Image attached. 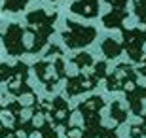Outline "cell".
Instances as JSON below:
<instances>
[{
    "instance_id": "6da1fadb",
    "label": "cell",
    "mask_w": 146,
    "mask_h": 138,
    "mask_svg": "<svg viewBox=\"0 0 146 138\" xmlns=\"http://www.w3.org/2000/svg\"><path fill=\"white\" fill-rule=\"evenodd\" d=\"M25 4V0H6V8L8 10H19Z\"/></svg>"
}]
</instances>
